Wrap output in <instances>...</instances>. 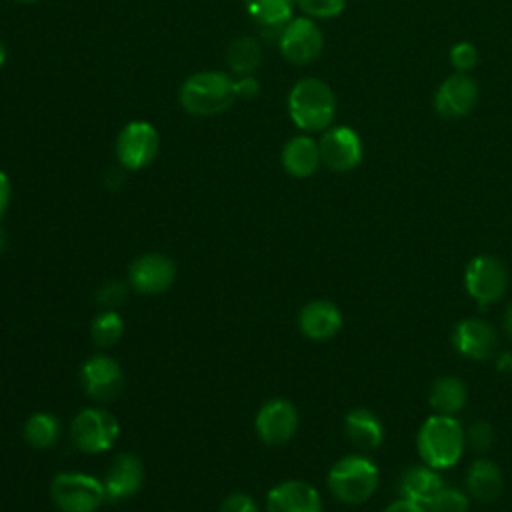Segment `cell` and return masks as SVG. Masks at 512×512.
Segmentation results:
<instances>
[{"label": "cell", "instance_id": "6da1fadb", "mask_svg": "<svg viewBox=\"0 0 512 512\" xmlns=\"http://www.w3.org/2000/svg\"><path fill=\"white\" fill-rule=\"evenodd\" d=\"M466 436L462 424L454 416L432 414L418 430L416 446L424 464L444 470L452 468L464 452Z\"/></svg>", "mask_w": 512, "mask_h": 512}, {"label": "cell", "instance_id": "7a4b0ae2", "mask_svg": "<svg viewBox=\"0 0 512 512\" xmlns=\"http://www.w3.org/2000/svg\"><path fill=\"white\" fill-rule=\"evenodd\" d=\"M336 112V96L320 78L298 80L288 94V114L304 132H322L330 128Z\"/></svg>", "mask_w": 512, "mask_h": 512}, {"label": "cell", "instance_id": "3957f363", "mask_svg": "<svg viewBox=\"0 0 512 512\" xmlns=\"http://www.w3.org/2000/svg\"><path fill=\"white\" fill-rule=\"evenodd\" d=\"M178 98L180 106L192 116H216L236 100L234 80L218 70L196 72L184 80Z\"/></svg>", "mask_w": 512, "mask_h": 512}, {"label": "cell", "instance_id": "277c9868", "mask_svg": "<svg viewBox=\"0 0 512 512\" xmlns=\"http://www.w3.org/2000/svg\"><path fill=\"white\" fill-rule=\"evenodd\" d=\"M326 484L336 500L344 504H362L378 488V468L370 458L350 454L330 468Z\"/></svg>", "mask_w": 512, "mask_h": 512}, {"label": "cell", "instance_id": "5b68a950", "mask_svg": "<svg viewBox=\"0 0 512 512\" xmlns=\"http://www.w3.org/2000/svg\"><path fill=\"white\" fill-rule=\"evenodd\" d=\"M50 496L62 512H96L104 500V482L82 472H60L52 478Z\"/></svg>", "mask_w": 512, "mask_h": 512}, {"label": "cell", "instance_id": "8992f818", "mask_svg": "<svg viewBox=\"0 0 512 512\" xmlns=\"http://www.w3.org/2000/svg\"><path fill=\"white\" fill-rule=\"evenodd\" d=\"M120 434L116 416L104 408H84L70 424L74 446L86 454H100L110 450Z\"/></svg>", "mask_w": 512, "mask_h": 512}, {"label": "cell", "instance_id": "52a82bcc", "mask_svg": "<svg viewBox=\"0 0 512 512\" xmlns=\"http://www.w3.org/2000/svg\"><path fill=\"white\" fill-rule=\"evenodd\" d=\"M464 284L468 294L478 306L498 302L508 290V270L496 256H476L468 262L464 272Z\"/></svg>", "mask_w": 512, "mask_h": 512}, {"label": "cell", "instance_id": "ba28073f", "mask_svg": "<svg viewBox=\"0 0 512 512\" xmlns=\"http://www.w3.org/2000/svg\"><path fill=\"white\" fill-rule=\"evenodd\" d=\"M278 46L288 62L304 66L314 62L322 54L324 36L312 18L300 16L288 20L282 26Z\"/></svg>", "mask_w": 512, "mask_h": 512}, {"label": "cell", "instance_id": "9c48e42d", "mask_svg": "<svg viewBox=\"0 0 512 512\" xmlns=\"http://www.w3.org/2000/svg\"><path fill=\"white\" fill-rule=\"evenodd\" d=\"M160 148L156 128L146 120L128 122L116 138V158L128 170H140L148 166Z\"/></svg>", "mask_w": 512, "mask_h": 512}, {"label": "cell", "instance_id": "30bf717a", "mask_svg": "<svg viewBox=\"0 0 512 512\" xmlns=\"http://www.w3.org/2000/svg\"><path fill=\"white\" fill-rule=\"evenodd\" d=\"M320 160L334 172H348L362 160V140L350 126L326 128L320 142Z\"/></svg>", "mask_w": 512, "mask_h": 512}, {"label": "cell", "instance_id": "8fae6325", "mask_svg": "<svg viewBox=\"0 0 512 512\" xmlns=\"http://www.w3.org/2000/svg\"><path fill=\"white\" fill-rule=\"evenodd\" d=\"M254 426L264 444L280 446L296 434L298 410L286 398H272L260 406Z\"/></svg>", "mask_w": 512, "mask_h": 512}, {"label": "cell", "instance_id": "7c38bea8", "mask_svg": "<svg viewBox=\"0 0 512 512\" xmlns=\"http://www.w3.org/2000/svg\"><path fill=\"white\" fill-rule=\"evenodd\" d=\"M80 382L90 398L98 402H110L120 396L124 386V374L114 358L106 354H96L82 364Z\"/></svg>", "mask_w": 512, "mask_h": 512}, {"label": "cell", "instance_id": "4fadbf2b", "mask_svg": "<svg viewBox=\"0 0 512 512\" xmlns=\"http://www.w3.org/2000/svg\"><path fill=\"white\" fill-rule=\"evenodd\" d=\"M128 280L140 294H160L176 280V264L166 254L148 252L130 264Z\"/></svg>", "mask_w": 512, "mask_h": 512}, {"label": "cell", "instance_id": "5bb4252c", "mask_svg": "<svg viewBox=\"0 0 512 512\" xmlns=\"http://www.w3.org/2000/svg\"><path fill=\"white\" fill-rule=\"evenodd\" d=\"M478 102V84L466 72L448 76L434 94V108L442 118L456 120L472 112Z\"/></svg>", "mask_w": 512, "mask_h": 512}, {"label": "cell", "instance_id": "9a60e30c", "mask_svg": "<svg viewBox=\"0 0 512 512\" xmlns=\"http://www.w3.org/2000/svg\"><path fill=\"white\" fill-rule=\"evenodd\" d=\"M452 344L470 360H488L496 354L498 334L486 320L466 318L454 326Z\"/></svg>", "mask_w": 512, "mask_h": 512}, {"label": "cell", "instance_id": "2e32d148", "mask_svg": "<svg viewBox=\"0 0 512 512\" xmlns=\"http://www.w3.org/2000/svg\"><path fill=\"white\" fill-rule=\"evenodd\" d=\"M266 512H322V498L312 484L286 480L266 494Z\"/></svg>", "mask_w": 512, "mask_h": 512}, {"label": "cell", "instance_id": "e0dca14e", "mask_svg": "<svg viewBox=\"0 0 512 512\" xmlns=\"http://www.w3.org/2000/svg\"><path fill=\"white\" fill-rule=\"evenodd\" d=\"M144 482V466L138 456L130 452L118 454L104 478V490H106V500H124L134 496Z\"/></svg>", "mask_w": 512, "mask_h": 512}, {"label": "cell", "instance_id": "ac0fdd59", "mask_svg": "<svg viewBox=\"0 0 512 512\" xmlns=\"http://www.w3.org/2000/svg\"><path fill=\"white\" fill-rule=\"evenodd\" d=\"M298 328L310 340H330L342 328V314L328 300H312L300 310Z\"/></svg>", "mask_w": 512, "mask_h": 512}, {"label": "cell", "instance_id": "d6986e66", "mask_svg": "<svg viewBox=\"0 0 512 512\" xmlns=\"http://www.w3.org/2000/svg\"><path fill=\"white\" fill-rule=\"evenodd\" d=\"M280 160L284 170L294 178H308L322 164L318 142L306 134L290 138L282 148Z\"/></svg>", "mask_w": 512, "mask_h": 512}, {"label": "cell", "instance_id": "ffe728a7", "mask_svg": "<svg viewBox=\"0 0 512 512\" xmlns=\"http://www.w3.org/2000/svg\"><path fill=\"white\" fill-rule=\"evenodd\" d=\"M444 488V478L440 472L428 464L410 466L402 472L398 480L400 498H408L420 504H428Z\"/></svg>", "mask_w": 512, "mask_h": 512}, {"label": "cell", "instance_id": "44dd1931", "mask_svg": "<svg viewBox=\"0 0 512 512\" xmlns=\"http://www.w3.org/2000/svg\"><path fill=\"white\" fill-rule=\"evenodd\" d=\"M344 432L348 440L362 450L378 448L384 438V428L380 418L368 408L350 410L344 418Z\"/></svg>", "mask_w": 512, "mask_h": 512}, {"label": "cell", "instance_id": "7402d4cb", "mask_svg": "<svg viewBox=\"0 0 512 512\" xmlns=\"http://www.w3.org/2000/svg\"><path fill=\"white\" fill-rule=\"evenodd\" d=\"M502 486H504L502 472L492 460L478 458L470 464L466 474V490L474 500L484 504L492 502L500 496Z\"/></svg>", "mask_w": 512, "mask_h": 512}, {"label": "cell", "instance_id": "603a6c76", "mask_svg": "<svg viewBox=\"0 0 512 512\" xmlns=\"http://www.w3.org/2000/svg\"><path fill=\"white\" fill-rule=\"evenodd\" d=\"M466 384L456 376H440L434 380L430 388V406L436 410V414L454 416L460 412L466 404Z\"/></svg>", "mask_w": 512, "mask_h": 512}, {"label": "cell", "instance_id": "cb8c5ba5", "mask_svg": "<svg viewBox=\"0 0 512 512\" xmlns=\"http://www.w3.org/2000/svg\"><path fill=\"white\" fill-rule=\"evenodd\" d=\"M24 440L34 448H50L60 438V420L50 412H34L22 428Z\"/></svg>", "mask_w": 512, "mask_h": 512}, {"label": "cell", "instance_id": "d4e9b609", "mask_svg": "<svg viewBox=\"0 0 512 512\" xmlns=\"http://www.w3.org/2000/svg\"><path fill=\"white\" fill-rule=\"evenodd\" d=\"M226 62L236 74L250 76L262 62V48L252 36H240L230 42Z\"/></svg>", "mask_w": 512, "mask_h": 512}, {"label": "cell", "instance_id": "484cf974", "mask_svg": "<svg viewBox=\"0 0 512 512\" xmlns=\"http://www.w3.org/2000/svg\"><path fill=\"white\" fill-rule=\"evenodd\" d=\"M244 4L252 20L260 26L276 28L292 20L294 0H244Z\"/></svg>", "mask_w": 512, "mask_h": 512}, {"label": "cell", "instance_id": "4316f807", "mask_svg": "<svg viewBox=\"0 0 512 512\" xmlns=\"http://www.w3.org/2000/svg\"><path fill=\"white\" fill-rule=\"evenodd\" d=\"M124 332V320L114 310H104L92 318L90 338L98 348H108L118 342Z\"/></svg>", "mask_w": 512, "mask_h": 512}, {"label": "cell", "instance_id": "83f0119b", "mask_svg": "<svg viewBox=\"0 0 512 512\" xmlns=\"http://www.w3.org/2000/svg\"><path fill=\"white\" fill-rule=\"evenodd\" d=\"M428 512H468V496L458 488H442L428 504Z\"/></svg>", "mask_w": 512, "mask_h": 512}, {"label": "cell", "instance_id": "f1b7e54d", "mask_svg": "<svg viewBox=\"0 0 512 512\" xmlns=\"http://www.w3.org/2000/svg\"><path fill=\"white\" fill-rule=\"evenodd\" d=\"M308 18H334L346 8V0H294Z\"/></svg>", "mask_w": 512, "mask_h": 512}, {"label": "cell", "instance_id": "f546056e", "mask_svg": "<svg viewBox=\"0 0 512 512\" xmlns=\"http://www.w3.org/2000/svg\"><path fill=\"white\" fill-rule=\"evenodd\" d=\"M478 58H480V54L472 42L460 40L450 48V62L456 68V72L468 74L478 64Z\"/></svg>", "mask_w": 512, "mask_h": 512}, {"label": "cell", "instance_id": "4dcf8cb0", "mask_svg": "<svg viewBox=\"0 0 512 512\" xmlns=\"http://www.w3.org/2000/svg\"><path fill=\"white\" fill-rule=\"evenodd\" d=\"M492 440H494V430L486 420H476L466 432V442L476 452H486L492 446Z\"/></svg>", "mask_w": 512, "mask_h": 512}, {"label": "cell", "instance_id": "1f68e13d", "mask_svg": "<svg viewBox=\"0 0 512 512\" xmlns=\"http://www.w3.org/2000/svg\"><path fill=\"white\" fill-rule=\"evenodd\" d=\"M218 512H260V508L254 502V498H250L248 494L234 492V494L224 498V502L220 504Z\"/></svg>", "mask_w": 512, "mask_h": 512}, {"label": "cell", "instance_id": "d6a6232c", "mask_svg": "<svg viewBox=\"0 0 512 512\" xmlns=\"http://www.w3.org/2000/svg\"><path fill=\"white\" fill-rule=\"evenodd\" d=\"M124 298H126V288H124V284H118V282L104 284L100 288V292L96 294V300L102 306H116V304L124 302Z\"/></svg>", "mask_w": 512, "mask_h": 512}, {"label": "cell", "instance_id": "836d02e7", "mask_svg": "<svg viewBox=\"0 0 512 512\" xmlns=\"http://www.w3.org/2000/svg\"><path fill=\"white\" fill-rule=\"evenodd\" d=\"M234 90H236V98H254L260 86L252 76H244L240 80H234Z\"/></svg>", "mask_w": 512, "mask_h": 512}, {"label": "cell", "instance_id": "e575fe53", "mask_svg": "<svg viewBox=\"0 0 512 512\" xmlns=\"http://www.w3.org/2000/svg\"><path fill=\"white\" fill-rule=\"evenodd\" d=\"M384 512H428V508L420 502H414L408 498H398L392 504H388L384 508Z\"/></svg>", "mask_w": 512, "mask_h": 512}, {"label": "cell", "instance_id": "d590c367", "mask_svg": "<svg viewBox=\"0 0 512 512\" xmlns=\"http://www.w3.org/2000/svg\"><path fill=\"white\" fill-rule=\"evenodd\" d=\"M10 194H12V186H10V178L4 170H0V220L8 210L10 204Z\"/></svg>", "mask_w": 512, "mask_h": 512}, {"label": "cell", "instance_id": "8d00e7d4", "mask_svg": "<svg viewBox=\"0 0 512 512\" xmlns=\"http://www.w3.org/2000/svg\"><path fill=\"white\" fill-rule=\"evenodd\" d=\"M496 368L504 374H512V352H502L496 358Z\"/></svg>", "mask_w": 512, "mask_h": 512}, {"label": "cell", "instance_id": "74e56055", "mask_svg": "<svg viewBox=\"0 0 512 512\" xmlns=\"http://www.w3.org/2000/svg\"><path fill=\"white\" fill-rule=\"evenodd\" d=\"M502 326L506 330V334L512 338V304L506 308V314H504V320H502Z\"/></svg>", "mask_w": 512, "mask_h": 512}, {"label": "cell", "instance_id": "f35d334b", "mask_svg": "<svg viewBox=\"0 0 512 512\" xmlns=\"http://www.w3.org/2000/svg\"><path fill=\"white\" fill-rule=\"evenodd\" d=\"M4 62H6V48H4V44L0 42V68L4 66Z\"/></svg>", "mask_w": 512, "mask_h": 512}, {"label": "cell", "instance_id": "ab89813d", "mask_svg": "<svg viewBox=\"0 0 512 512\" xmlns=\"http://www.w3.org/2000/svg\"><path fill=\"white\" fill-rule=\"evenodd\" d=\"M4 244H6V234H4V230L0 228V252L4 250Z\"/></svg>", "mask_w": 512, "mask_h": 512}, {"label": "cell", "instance_id": "60d3db41", "mask_svg": "<svg viewBox=\"0 0 512 512\" xmlns=\"http://www.w3.org/2000/svg\"><path fill=\"white\" fill-rule=\"evenodd\" d=\"M18 2H28L30 4V2H38V0H18Z\"/></svg>", "mask_w": 512, "mask_h": 512}]
</instances>
